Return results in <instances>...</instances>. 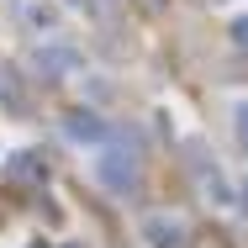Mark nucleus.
<instances>
[{"label": "nucleus", "mask_w": 248, "mask_h": 248, "mask_svg": "<svg viewBox=\"0 0 248 248\" xmlns=\"http://www.w3.org/2000/svg\"><path fill=\"white\" fill-rule=\"evenodd\" d=\"M100 180H106L111 190H116V185H132V180H138V153L132 148L127 153H106V158H100Z\"/></svg>", "instance_id": "1"}, {"label": "nucleus", "mask_w": 248, "mask_h": 248, "mask_svg": "<svg viewBox=\"0 0 248 248\" xmlns=\"http://www.w3.org/2000/svg\"><path fill=\"white\" fill-rule=\"evenodd\" d=\"M69 138H100V127H95V116H69Z\"/></svg>", "instance_id": "2"}, {"label": "nucleus", "mask_w": 248, "mask_h": 248, "mask_svg": "<svg viewBox=\"0 0 248 248\" xmlns=\"http://www.w3.org/2000/svg\"><path fill=\"white\" fill-rule=\"evenodd\" d=\"M238 143H243V148H248V100H243V106H238Z\"/></svg>", "instance_id": "3"}, {"label": "nucleus", "mask_w": 248, "mask_h": 248, "mask_svg": "<svg viewBox=\"0 0 248 248\" xmlns=\"http://www.w3.org/2000/svg\"><path fill=\"white\" fill-rule=\"evenodd\" d=\"M232 43H238V48L248 53V16H243V21H238V27H232Z\"/></svg>", "instance_id": "4"}]
</instances>
